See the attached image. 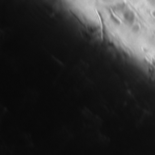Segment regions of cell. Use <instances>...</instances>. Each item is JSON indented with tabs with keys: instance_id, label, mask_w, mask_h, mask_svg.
I'll return each instance as SVG.
<instances>
[{
	"instance_id": "cell-1",
	"label": "cell",
	"mask_w": 155,
	"mask_h": 155,
	"mask_svg": "<svg viewBox=\"0 0 155 155\" xmlns=\"http://www.w3.org/2000/svg\"><path fill=\"white\" fill-rule=\"evenodd\" d=\"M124 18H125V20L126 21H128V22H133L134 20V13L131 11V10H127V11H125L124 12Z\"/></svg>"
}]
</instances>
